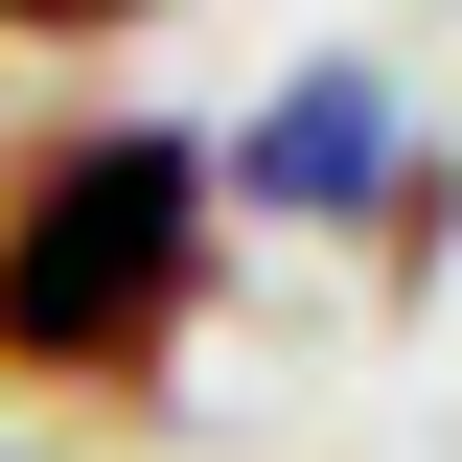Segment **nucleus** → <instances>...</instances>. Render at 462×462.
<instances>
[{
    "instance_id": "1",
    "label": "nucleus",
    "mask_w": 462,
    "mask_h": 462,
    "mask_svg": "<svg viewBox=\"0 0 462 462\" xmlns=\"http://www.w3.org/2000/svg\"><path fill=\"white\" fill-rule=\"evenodd\" d=\"M208 300V162L162 116H93L0 185V370L23 393H139Z\"/></svg>"
},
{
    "instance_id": "2",
    "label": "nucleus",
    "mask_w": 462,
    "mask_h": 462,
    "mask_svg": "<svg viewBox=\"0 0 462 462\" xmlns=\"http://www.w3.org/2000/svg\"><path fill=\"white\" fill-rule=\"evenodd\" d=\"M231 185H254V208H346V231H370V185H393V93H370V69H300V93L231 139Z\"/></svg>"
},
{
    "instance_id": "3",
    "label": "nucleus",
    "mask_w": 462,
    "mask_h": 462,
    "mask_svg": "<svg viewBox=\"0 0 462 462\" xmlns=\"http://www.w3.org/2000/svg\"><path fill=\"white\" fill-rule=\"evenodd\" d=\"M0 23H23V47H93V23H139V0H0Z\"/></svg>"
}]
</instances>
